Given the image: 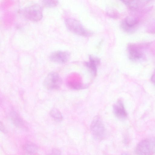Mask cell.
I'll list each match as a JSON object with an SVG mask.
<instances>
[{
    "label": "cell",
    "mask_w": 155,
    "mask_h": 155,
    "mask_svg": "<svg viewBox=\"0 0 155 155\" xmlns=\"http://www.w3.org/2000/svg\"><path fill=\"white\" fill-rule=\"evenodd\" d=\"M53 153L54 155H61L60 152L58 150H54Z\"/></svg>",
    "instance_id": "cell-17"
},
{
    "label": "cell",
    "mask_w": 155,
    "mask_h": 155,
    "mask_svg": "<svg viewBox=\"0 0 155 155\" xmlns=\"http://www.w3.org/2000/svg\"><path fill=\"white\" fill-rule=\"evenodd\" d=\"M44 4L45 5L48 7H54L56 6L58 3L57 1H44Z\"/></svg>",
    "instance_id": "cell-14"
},
{
    "label": "cell",
    "mask_w": 155,
    "mask_h": 155,
    "mask_svg": "<svg viewBox=\"0 0 155 155\" xmlns=\"http://www.w3.org/2000/svg\"><path fill=\"white\" fill-rule=\"evenodd\" d=\"M50 114L56 120L60 121L62 120L63 117L61 112L56 108L52 109L50 111Z\"/></svg>",
    "instance_id": "cell-12"
},
{
    "label": "cell",
    "mask_w": 155,
    "mask_h": 155,
    "mask_svg": "<svg viewBox=\"0 0 155 155\" xmlns=\"http://www.w3.org/2000/svg\"><path fill=\"white\" fill-rule=\"evenodd\" d=\"M151 81L155 85V71L154 72L151 77Z\"/></svg>",
    "instance_id": "cell-16"
},
{
    "label": "cell",
    "mask_w": 155,
    "mask_h": 155,
    "mask_svg": "<svg viewBox=\"0 0 155 155\" xmlns=\"http://www.w3.org/2000/svg\"><path fill=\"white\" fill-rule=\"evenodd\" d=\"M90 130L92 134L96 139L100 140L104 137L105 128L99 116H96L93 118L91 124Z\"/></svg>",
    "instance_id": "cell-3"
},
{
    "label": "cell",
    "mask_w": 155,
    "mask_h": 155,
    "mask_svg": "<svg viewBox=\"0 0 155 155\" xmlns=\"http://www.w3.org/2000/svg\"><path fill=\"white\" fill-rule=\"evenodd\" d=\"M65 24L71 32L83 36H90L91 33L83 26L78 20L72 18H67Z\"/></svg>",
    "instance_id": "cell-2"
},
{
    "label": "cell",
    "mask_w": 155,
    "mask_h": 155,
    "mask_svg": "<svg viewBox=\"0 0 155 155\" xmlns=\"http://www.w3.org/2000/svg\"><path fill=\"white\" fill-rule=\"evenodd\" d=\"M88 62L85 63V65L88 68L92 75L95 76L97 74V67L100 63V59L96 57L90 55Z\"/></svg>",
    "instance_id": "cell-10"
},
{
    "label": "cell",
    "mask_w": 155,
    "mask_h": 155,
    "mask_svg": "<svg viewBox=\"0 0 155 155\" xmlns=\"http://www.w3.org/2000/svg\"><path fill=\"white\" fill-rule=\"evenodd\" d=\"M140 46L134 44H129L127 51L129 58L133 60H138L142 58L143 53Z\"/></svg>",
    "instance_id": "cell-6"
},
{
    "label": "cell",
    "mask_w": 155,
    "mask_h": 155,
    "mask_svg": "<svg viewBox=\"0 0 155 155\" xmlns=\"http://www.w3.org/2000/svg\"><path fill=\"white\" fill-rule=\"evenodd\" d=\"M24 149L29 154L35 153L37 150V147L34 144L31 143L26 144L24 147Z\"/></svg>",
    "instance_id": "cell-13"
},
{
    "label": "cell",
    "mask_w": 155,
    "mask_h": 155,
    "mask_svg": "<svg viewBox=\"0 0 155 155\" xmlns=\"http://www.w3.org/2000/svg\"><path fill=\"white\" fill-rule=\"evenodd\" d=\"M61 78L57 73H49L44 80V86L49 90H56L59 88L62 84Z\"/></svg>",
    "instance_id": "cell-5"
},
{
    "label": "cell",
    "mask_w": 155,
    "mask_h": 155,
    "mask_svg": "<svg viewBox=\"0 0 155 155\" xmlns=\"http://www.w3.org/2000/svg\"><path fill=\"white\" fill-rule=\"evenodd\" d=\"M70 56V54L67 51H57L51 53L49 58L54 62L64 63L68 61Z\"/></svg>",
    "instance_id": "cell-7"
},
{
    "label": "cell",
    "mask_w": 155,
    "mask_h": 155,
    "mask_svg": "<svg viewBox=\"0 0 155 155\" xmlns=\"http://www.w3.org/2000/svg\"><path fill=\"white\" fill-rule=\"evenodd\" d=\"M113 111L116 117L120 119H124L127 117V113L123 103L121 99L118 100L113 105Z\"/></svg>",
    "instance_id": "cell-8"
},
{
    "label": "cell",
    "mask_w": 155,
    "mask_h": 155,
    "mask_svg": "<svg viewBox=\"0 0 155 155\" xmlns=\"http://www.w3.org/2000/svg\"><path fill=\"white\" fill-rule=\"evenodd\" d=\"M121 155H129L128 153H123L121 154Z\"/></svg>",
    "instance_id": "cell-18"
},
{
    "label": "cell",
    "mask_w": 155,
    "mask_h": 155,
    "mask_svg": "<svg viewBox=\"0 0 155 155\" xmlns=\"http://www.w3.org/2000/svg\"><path fill=\"white\" fill-rule=\"evenodd\" d=\"M107 12L108 14L110 17L115 18L118 17V15L117 12L114 10H112L111 11L110 10Z\"/></svg>",
    "instance_id": "cell-15"
},
{
    "label": "cell",
    "mask_w": 155,
    "mask_h": 155,
    "mask_svg": "<svg viewBox=\"0 0 155 155\" xmlns=\"http://www.w3.org/2000/svg\"><path fill=\"white\" fill-rule=\"evenodd\" d=\"M22 13L27 19L33 21H37L42 18V11L41 7L35 4L29 6L22 10Z\"/></svg>",
    "instance_id": "cell-4"
},
{
    "label": "cell",
    "mask_w": 155,
    "mask_h": 155,
    "mask_svg": "<svg viewBox=\"0 0 155 155\" xmlns=\"http://www.w3.org/2000/svg\"><path fill=\"white\" fill-rule=\"evenodd\" d=\"M135 151L138 155H152L155 153V139H146L137 145Z\"/></svg>",
    "instance_id": "cell-1"
},
{
    "label": "cell",
    "mask_w": 155,
    "mask_h": 155,
    "mask_svg": "<svg viewBox=\"0 0 155 155\" xmlns=\"http://www.w3.org/2000/svg\"><path fill=\"white\" fill-rule=\"evenodd\" d=\"M124 3L131 9H136L143 3L142 1H123Z\"/></svg>",
    "instance_id": "cell-11"
},
{
    "label": "cell",
    "mask_w": 155,
    "mask_h": 155,
    "mask_svg": "<svg viewBox=\"0 0 155 155\" xmlns=\"http://www.w3.org/2000/svg\"><path fill=\"white\" fill-rule=\"evenodd\" d=\"M138 22V19L136 17H127L122 22L121 27L125 31L131 32L134 29Z\"/></svg>",
    "instance_id": "cell-9"
}]
</instances>
